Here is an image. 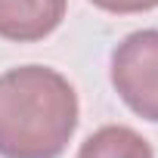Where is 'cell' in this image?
<instances>
[{"label": "cell", "mask_w": 158, "mask_h": 158, "mask_svg": "<svg viewBox=\"0 0 158 158\" xmlns=\"http://www.w3.org/2000/svg\"><path fill=\"white\" fill-rule=\"evenodd\" d=\"M77 93L47 65H19L0 74V155L59 158L77 130Z\"/></svg>", "instance_id": "cell-1"}, {"label": "cell", "mask_w": 158, "mask_h": 158, "mask_svg": "<svg viewBox=\"0 0 158 158\" xmlns=\"http://www.w3.org/2000/svg\"><path fill=\"white\" fill-rule=\"evenodd\" d=\"M109 74L127 109L158 124V28L127 34L112 50Z\"/></svg>", "instance_id": "cell-2"}, {"label": "cell", "mask_w": 158, "mask_h": 158, "mask_svg": "<svg viewBox=\"0 0 158 158\" xmlns=\"http://www.w3.org/2000/svg\"><path fill=\"white\" fill-rule=\"evenodd\" d=\"M68 10V0H0V37L34 44L50 37Z\"/></svg>", "instance_id": "cell-3"}, {"label": "cell", "mask_w": 158, "mask_h": 158, "mask_svg": "<svg viewBox=\"0 0 158 158\" xmlns=\"http://www.w3.org/2000/svg\"><path fill=\"white\" fill-rule=\"evenodd\" d=\"M77 158H155V152L133 127L106 124L81 143Z\"/></svg>", "instance_id": "cell-4"}, {"label": "cell", "mask_w": 158, "mask_h": 158, "mask_svg": "<svg viewBox=\"0 0 158 158\" xmlns=\"http://www.w3.org/2000/svg\"><path fill=\"white\" fill-rule=\"evenodd\" d=\"M90 3L102 13H115V16H133V13H149L158 6V0H90Z\"/></svg>", "instance_id": "cell-5"}]
</instances>
